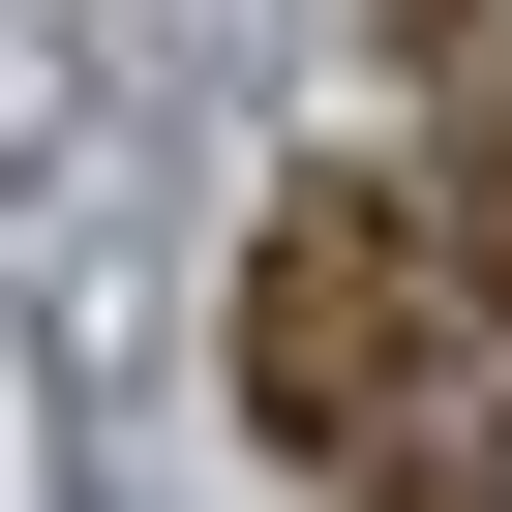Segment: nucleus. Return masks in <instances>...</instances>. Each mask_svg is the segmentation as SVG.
<instances>
[{
	"label": "nucleus",
	"instance_id": "f257e3e1",
	"mask_svg": "<svg viewBox=\"0 0 512 512\" xmlns=\"http://www.w3.org/2000/svg\"><path fill=\"white\" fill-rule=\"evenodd\" d=\"M422 392H452V211L422 181H272V241H241V422L362 452Z\"/></svg>",
	"mask_w": 512,
	"mask_h": 512
},
{
	"label": "nucleus",
	"instance_id": "f03ea898",
	"mask_svg": "<svg viewBox=\"0 0 512 512\" xmlns=\"http://www.w3.org/2000/svg\"><path fill=\"white\" fill-rule=\"evenodd\" d=\"M332 512H512V392L452 362L422 422H362V452H332Z\"/></svg>",
	"mask_w": 512,
	"mask_h": 512
},
{
	"label": "nucleus",
	"instance_id": "7ed1b4c3",
	"mask_svg": "<svg viewBox=\"0 0 512 512\" xmlns=\"http://www.w3.org/2000/svg\"><path fill=\"white\" fill-rule=\"evenodd\" d=\"M392 61H422L452 121H512V0H392Z\"/></svg>",
	"mask_w": 512,
	"mask_h": 512
},
{
	"label": "nucleus",
	"instance_id": "20e7f679",
	"mask_svg": "<svg viewBox=\"0 0 512 512\" xmlns=\"http://www.w3.org/2000/svg\"><path fill=\"white\" fill-rule=\"evenodd\" d=\"M452 241H482V272H512V121H452Z\"/></svg>",
	"mask_w": 512,
	"mask_h": 512
}]
</instances>
